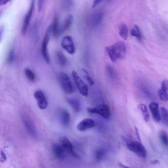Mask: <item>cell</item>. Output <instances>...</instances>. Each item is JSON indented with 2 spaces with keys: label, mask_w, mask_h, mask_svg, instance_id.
I'll use <instances>...</instances> for the list:
<instances>
[{
  "label": "cell",
  "mask_w": 168,
  "mask_h": 168,
  "mask_svg": "<svg viewBox=\"0 0 168 168\" xmlns=\"http://www.w3.org/2000/svg\"><path fill=\"white\" fill-rule=\"evenodd\" d=\"M61 45L67 52L71 55L74 54L75 47L73 39L69 35L65 36L63 38L61 43Z\"/></svg>",
  "instance_id": "30bf717a"
},
{
  "label": "cell",
  "mask_w": 168,
  "mask_h": 168,
  "mask_svg": "<svg viewBox=\"0 0 168 168\" xmlns=\"http://www.w3.org/2000/svg\"><path fill=\"white\" fill-rule=\"evenodd\" d=\"M118 29L120 36L124 40H126L128 35V29L127 25L124 23L121 24L119 25Z\"/></svg>",
  "instance_id": "44dd1931"
},
{
  "label": "cell",
  "mask_w": 168,
  "mask_h": 168,
  "mask_svg": "<svg viewBox=\"0 0 168 168\" xmlns=\"http://www.w3.org/2000/svg\"><path fill=\"white\" fill-rule=\"evenodd\" d=\"M119 166H120L122 168H131L130 167H127L126 166V165H125L123 164H122L121 163H119Z\"/></svg>",
  "instance_id": "8d00e7d4"
},
{
  "label": "cell",
  "mask_w": 168,
  "mask_h": 168,
  "mask_svg": "<svg viewBox=\"0 0 168 168\" xmlns=\"http://www.w3.org/2000/svg\"><path fill=\"white\" fill-rule=\"evenodd\" d=\"M135 131L136 132V135L137 136V137H138V138L140 142H141L140 138V137L139 134L138 129H137V128H136V127H135Z\"/></svg>",
  "instance_id": "e575fe53"
},
{
  "label": "cell",
  "mask_w": 168,
  "mask_h": 168,
  "mask_svg": "<svg viewBox=\"0 0 168 168\" xmlns=\"http://www.w3.org/2000/svg\"><path fill=\"white\" fill-rule=\"evenodd\" d=\"M60 144L65 149L67 153L71 154L75 157H78V155L74 151L73 144L67 137L63 136L60 138Z\"/></svg>",
  "instance_id": "8fae6325"
},
{
  "label": "cell",
  "mask_w": 168,
  "mask_h": 168,
  "mask_svg": "<svg viewBox=\"0 0 168 168\" xmlns=\"http://www.w3.org/2000/svg\"><path fill=\"white\" fill-rule=\"evenodd\" d=\"M87 110L89 113L99 114L106 119H108L111 115L110 108L106 104H100L94 108H87Z\"/></svg>",
  "instance_id": "277c9868"
},
{
  "label": "cell",
  "mask_w": 168,
  "mask_h": 168,
  "mask_svg": "<svg viewBox=\"0 0 168 168\" xmlns=\"http://www.w3.org/2000/svg\"><path fill=\"white\" fill-rule=\"evenodd\" d=\"M106 50L112 62H115L125 57L126 54V47L123 41H118L112 45L106 47Z\"/></svg>",
  "instance_id": "6da1fadb"
},
{
  "label": "cell",
  "mask_w": 168,
  "mask_h": 168,
  "mask_svg": "<svg viewBox=\"0 0 168 168\" xmlns=\"http://www.w3.org/2000/svg\"><path fill=\"white\" fill-rule=\"evenodd\" d=\"M24 72L26 77L30 81L33 82L35 80V75L34 73L28 68H26Z\"/></svg>",
  "instance_id": "484cf974"
},
{
  "label": "cell",
  "mask_w": 168,
  "mask_h": 168,
  "mask_svg": "<svg viewBox=\"0 0 168 168\" xmlns=\"http://www.w3.org/2000/svg\"><path fill=\"white\" fill-rule=\"evenodd\" d=\"M60 120L63 126H67L70 121V115L69 112L65 109L61 110L60 113Z\"/></svg>",
  "instance_id": "ac0fdd59"
},
{
  "label": "cell",
  "mask_w": 168,
  "mask_h": 168,
  "mask_svg": "<svg viewBox=\"0 0 168 168\" xmlns=\"http://www.w3.org/2000/svg\"><path fill=\"white\" fill-rule=\"evenodd\" d=\"M52 150L53 154L58 159L63 160L67 156V152L60 144H53Z\"/></svg>",
  "instance_id": "4fadbf2b"
},
{
  "label": "cell",
  "mask_w": 168,
  "mask_h": 168,
  "mask_svg": "<svg viewBox=\"0 0 168 168\" xmlns=\"http://www.w3.org/2000/svg\"><path fill=\"white\" fill-rule=\"evenodd\" d=\"M56 56L58 62L60 65L64 67L67 63V58L62 52L60 51H58L56 53Z\"/></svg>",
  "instance_id": "d4e9b609"
},
{
  "label": "cell",
  "mask_w": 168,
  "mask_h": 168,
  "mask_svg": "<svg viewBox=\"0 0 168 168\" xmlns=\"http://www.w3.org/2000/svg\"><path fill=\"white\" fill-rule=\"evenodd\" d=\"M67 101L76 113H78L80 112L81 104L78 99L74 97L69 98L67 99Z\"/></svg>",
  "instance_id": "e0dca14e"
},
{
  "label": "cell",
  "mask_w": 168,
  "mask_h": 168,
  "mask_svg": "<svg viewBox=\"0 0 168 168\" xmlns=\"http://www.w3.org/2000/svg\"><path fill=\"white\" fill-rule=\"evenodd\" d=\"M151 163L152 165H156L157 164H159V162L158 160H155L151 162Z\"/></svg>",
  "instance_id": "d590c367"
},
{
  "label": "cell",
  "mask_w": 168,
  "mask_h": 168,
  "mask_svg": "<svg viewBox=\"0 0 168 168\" xmlns=\"http://www.w3.org/2000/svg\"><path fill=\"white\" fill-rule=\"evenodd\" d=\"M34 96L37 101L38 107L42 110L47 108V101L42 91L41 90L35 91L34 94Z\"/></svg>",
  "instance_id": "7c38bea8"
},
{
  "label": "cell",
  "mask_w": 168,
  "mask_h": 168,
  "mask_svg": "<svg viewBox=\"0 0 168 168\" xmlns=\"http://www.w3.org/2000/svg\"><path fill=\"white\" fill-rule=\"evenodd\" d=\"M103 12L101 10H96L91 15L89 22L91 26L93 28L98 27L102 21Z\"/></svg>",
  "instance_id": "ba28073f"
},
{
  "label": "cell",
  "mask_w": 168,
  "mask_h": 168,
  "mask_svg": "<svg viewBox=\"0 0 168 168\" xmlns=\"http://www.w3.org/2000/svg\"><path fill=\"white\" fill-rule=\"evenodd\" d=\"M106 69L108 74L112 78H114L116 76V73L114 68L111 65H108L106 66Z\"/></svg>",
  "instance_id": "83f0119b"
},
{
  "label": "cell",
  "mask_w": 168,
  "mask_h": 168,
  "mask_svg": "<svg viewBox=\"0 0 168 168\" xmlns=\"http://www.w3.org/2000/svg\"><path fill=\"white\" fill-rule=\"evenodd\" d=\"M103 1H95L93 2V3L92 6V8L93 9L95 8L97 6V5L101 3Z\"/></svg>",
  "instance_id": "d6a6232c"
},
{
  "label": "cell",
  "mask_w": 168,
  "mask_h": 168,
  "mask_svg": "<svg viewBox=\"0 0 168 168\" xmlns=\"http://www.w3.org/2000/svg\"><path fill=\"white\" fill-rule=\"evenodd\" d=\"M44 1L43 0H39L37 1V8L39 12H40L41 10Z\"/></svg>",
  "instance_id": "1f68e13d"
},
{
  "label": "cell",
  "mask_w": 168,
  "mask_h": 168,
  "mask_svg": "<svg viewBox=\"0 0 168 168\" xmlns=\"http://www.w3.org/2000/svg\"><path fill=\"white\" fill-rule=\"evenodd\" d=\"M22 118L25 128L28 133L32 137H36L37 135L36 129L34 122L25 114L22 115Z\"/></svg>",
  "instance_id": "52a82bcc"
},
{
  "label": "cell",
  "mask_w": 168,
  "mask_h": 168,
  "mask_svg": "<svg viewBox=\"0 0 168 168\" xmlns=\"http://www.w3.org/2000/svg\"><path fill=\"white\" fill-rule=\"evenodd\" d=\"M95 126V122L92 119L86 118L83 119L79 123L77 129L81 132L85 131L93 128Z\"/></svg>",
  "instance_id": "5bb4252c"
},
{
  "label": "cell",
  "mask_w": 168,
  "mask_h": 168,
  "mask_svg": "<svg viewBox=\"0 0 168 168\" xmlns=\"http://www.w3.org/2000/svg\"><path fill=\"white\" fill-rule=\"evenodd\" d=\"M149 107L154 121L157 122L160 121L161 120V115L159 104L152 101L149 104Z\"/></svg>",
  "instance_id": "9a60e30c"
},
{
  "label": "cell",
  "mask_w": 168,
  "mask_h": 168,
  "mask_svg": "<svg viewBox=\"0 0 168 168\" xmlns=\"http://www.w3.org/2000/svg\"><path fill=\"white\" fill-rule=\"evenodd\" d=\"M58 77L60 85L65 92L68 94H72L73 91L72 83L67 74L60 72L58 74Z\"/></svg>",
  "instance_id": "8992f818"
},
{
  "label": "cell",
  "mask_w": 168,
  "mask_h": 168,
  "mask_svg": "<svg viewBox=\"0 0 168 168\" xmlns=\"http://www.w3.org/2000/svg\"><path fill=\"white\" fill-rule=\"evenodd\" d=\"M161 119L165 126H168V110L164 107L160 108Z\"/></svg>",
  "instance_id": "7402d4cb"
},
{
  "label": "cell",
  "mask_w": 168,
  "mask_h": 168,
  "mask_svg": "<svg viewBox=\"0 0 168 168\" xmlns=\"http://www.w3.org/2000/svg\"><path fill=\"white\" fill-rule=\"evenodd\" d=\"M52 33V25L48 27L46 32L43 39L42 47V53L43 58L47 64H49L50 62V58L48 53V46L49 43L50 35Z\"/></svg>",
  "instance_id": "3957f363"
},
{
  "label": "cell",
  "mask_w": 168,
  "mask_h": 168,
  "mask_svg": "<svg viewBox=\"0 0 168 168\" xmlns=\"http://www.w3.org/2000/svg\"><path fill=\"white\" fill-rule=\"evenodd\" d=\"M51 25L52 33L53 36L55 37H57L60 34V33L58 19L57 16L54 17Z\"/></svg>",
  "instance_id": "ffe728a7"
},
{
  "label": "cell",
  "mask_w": 168,
  "mask_h": 168,
  "mask_svg": "<svg viewBox=\"0 0 168 168\" xmlns=\"http://www.w3.org/2000/svg\"><path fill=\"white\" fill-rule=\"evenodd\" d=\"M82 72L83 74L84 77L87 80L90 86H93L94 85V82L93 78H91L89 73L86 70L83 69Z\"/></svg>",
  "instance_id": "f1b7e54d"
},
{
  "label": "cell",
  "mask_w": 168,
  "mask_h": 168,
  "mask_svg": "<svg viewBox=\"0 0 168 168\" xmlns=\"http://www.w3.org/2000/svg\"><path fill=\"white\" fill-rule=\"evenodd\" d=\"M35 6V1H32L30 4L29 8L25 15L21 30V34L24 35L27 31L30 23L31 19L33 12Z\"/></svg>",
  "instance_id": "9c48e42d"
},
{
  "label": "cell",
  "mask_w": 168,
  "mask_h": 168,
  "mask_svg": "<svg viewBox=\"0 0 168 168\" xmlns=\"http://www.w3.org/2000/svg\"><path fill=\"white\" fill-rule=\"evenodd\" d=\"M126 140V146L130 151L134 153L140 157L146 158L147 156L146 150L140 142L134 140Z\"/></svg>",
  "instance_id": "7a4b0ae2"
},
{
  "label": "cell",
  "mask_w": 168,
  "mask_h": 168,
  "mask_svg": "<svg viewBox=\"0 0 168 168\" xmlns=\"http://www.w3.org/2000/svg\"><path fill=\"white\" fill-rule=\"evenodd\" d=\"M72 75L76 87L80 93L83 96L87 97L88 94V88L87 85L76 71L74 70L72 71Z\"/></svg>",
  "instance_id": "5b68a950"
},
{
  "label": "cell",
  "mask_w": 168,
  "mask_h": 168,
  "mask_svg": "<svg viewBox=\"0 0 168 168\" xmlns=\"http://www.w3.org/2000/svg\"><path fill=\"white\" fill-rule=\"evenodd\" d=\"M139 108L143 115L145 121L146 122L149 121V120L150 116L146 106L144 104H142L139 105Z\"/></svg>",
  "instance_id": "603a6c76"
},
{
  "label": "cell",
  "mask_w": 168,
  "mask_h": 168,
  "mask_svg": "<svg viewBox=\"0 0 168 168\" xmlns=\"http://www.w3.org/2000/svg\"><path fill=\"white\" fill-rule=\"evenodd\" d=\"M160 138L165 146H168V135L166 132L162 131L160 132Z\"/></svg>",
  "instance_id": "4316f807"
},
{
  "label": "cell",
  "mask_w": 168,
  "mask_h": 168,
  "mask_svg": "<svg viewBox=\"0 0 168 168\" xmlns=\"http://www.w3.org/2000/svg\"><path fill=\"white\" fill-rule=\"evenodd\" d=\"M104 154V152L103 150H99L96 152L95 156L96 158L98 160H101Z\"/></svg>",
  "instance_id": "4dcf8cb0"
},
{
  "label": "cell",
  "mask_w": 168,
  "mask_h": 168,
  "mask_svg": "<svg viewBox=\"0 0 168 168\" xmlns=\"http://www.w3.org/2000/svg\"><path fill=\"white\" fill-rule=\"evenodd\" d=\"M132 36L136 37L139 40L142 39V34L140 30L137 25H135L131 30Z\"/></svg>",
  "instance_id": "cb8c5ba5"
},
{
  "label": "cell",
  "mask_w": 168,
  "mask_h": 168,
  "mask_svg": "<svg viewBox=\"0 0 168 168\" xmlns=\"http://www.w3.org/2000/svg\"><path fill=\"white\" fill-rule=\"evenodd\" d=\"M158 95L162 101H168V81L165 80L162 81L161 87L158 91Z\"/></svg>",
  "instance_id": "2e32d148"
},
{
  "label": "cell",
  "mask_w": 168,
  "mask_h": 168,
  "mask_svg": "<svg viewBox=\"0 0 168 168\" xmlns=\"http://www.w3.org/2000/svg\"><path fill=\"white\" fill-rule=\"evenodd\" d=\"M73 21V17L72 15L68 16L65 20L60 28V34L67 31L72 25Z\"/></svg>",
  "instance_id": "d6986e66"
},
{
  "label": "cell",
  "mask_w": 168,
  "mask_h": 168,
  "mask_svg": "<svg viewBox=\"0 0 168 168\" xmlns=\"http://www.w3.org/2000/svg\"><path fill=\"white\" fill-rule=\"evenodd\" d=\"M9 1H0V5L1 6H3L7 3Z\"/></svg>",
  "instance_id": "836d02e7"
},
{
  "label": "cell",
  "mask_w": 168,
  "mask_h": 168,
  "mask_svg": "<svg viewBox=\"0 0 168 168\" xmlns=\"http://www.w3.org/2000/svg\"><path fill=\"white\" fill-rule=\"evenodd\" d=\"M15 59V52L13 49H11L9 51L8 55L7 60L9 63H11L13 62Z\"/></svg>",
  "instance_id": "f546056e"
}]
</instances>
